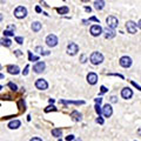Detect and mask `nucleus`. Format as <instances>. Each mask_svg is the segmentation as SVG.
<instances>
[{
  "label": "nucleus",
  "instance_id": "f257e3e1",
  "mask_svg": "<svg viewBox=\"0 0 141 141\" xmlns=\"http://www.w3.org/2000/svg\"><path fill=\"white\" fill-rule=\"evenodd\" d=\"M89 60L93 65H99L104 61V55L100 52H93L89 57Z\"/></svg>",
  "mask_w": 141,
  "mask_h": 141
},
{
  "label": "nucleus",
  "instance_id": "f03ea898",
  "mask_svg": "<svg viewBox=\"0 0 141 141\" xmlns=\"http://www.w3.org/2000/svg\"><path fill=\"white\" fill-rule=\"evenodd\" d=\"M26 16H27V9L24 6H18L16 11H14V17L18 18V19H22Z\"/></svg>",
  "mask_w": 141,
  "mask_h": 141
},
{
  "label": "nucleus",
  "instance_id": "7ed1b4c3",
  "mask_svg": "<svg viewBox=\"0 0 141 141\" xmlns=\"http://www.w3.org/2000/svg\"><path fill=\"white\" fill-rule=\"evenodd\" d=\"M106 22H107V26H108V28H110V29H114L115 27L118 26V24H119V21H118V19L115 17H113V16H109L106 19Z\"/></svg>",
  "mask_w": 141,
  "mask_h": 141
},
{
  "label": "nucleus",
  "instance_id": "20e7f679",
  "mask_svg": "<svg viewBox=\"0 0 141 141\" xmlns=\"http://www.w3.org/2000/svg\"><path fill=\"white\" fill-rule=\"evenodd\" d=\"M46 44H47V46H49V47L57 46V44H58V38H57V35H54V34L47 35V38H46Z\"/></svg>",
  "mask_w": 141,
  "mask_h": 141
},
{
  "label": "nucleus",
  "instance_id": "39448f33",
  "mask_svg": "<svg viewBox=\"0 0 141 141\" xmlns=\"http://www.w3.org/2000/svg\"><path fill=\"white\" fill-rule=\"evenodd\" d=\"M78 52H79V46L77 44H74V42H70L67 46V53L69 55H75Z\"/></svg>",
  "mask_w": 141,
  "mask_h": 141
},
{
  "label": "nucleus",
  "instance_id": "423d86ee",
  "mask_svg": "<svg viewBox=\"0 0 141 141\" xmlns=\"http://www.w3.org/2000/svg\"><path fill=\"white\" fill-rule=\"evenodd\" d=\"M35 87L40 90H45L48 87V84H47V81L44 79H38L37 81H35Z\"/></svg>",
  "mask_w": 141,
  "mask_h": 141
},
{
  "label": "nucleus",
  "instance_id": "0eeeda50",
  "mask_svg": "<svg viewBox=\"0 0 141 141\" xmlns=\"http://www.w3.org/2000/svg\"><path fill=\"white\" fill-rule=\"evenodd\" d=\"M120 65H121L122 67H125V68H128V67L132 66V59H130L129 57H127V55H125V57H122L121 59H120Z\"/></svg>",
  "mask_w": 141,
  "mask_h": 141
},
{
  "label": "nucleus",
  "instance_id": "6e6552de",
  "mask_svg": "<svg viewBox=\"0 0 141 141\" xmlns=\"http://www.w3.org/2000/svg\"><path fill=\"white\" fill-rule=\"evenodd\" d=\"M102 31H104V29L101 28L100 25H93V26L90 27V34H92L93 37H99V35L102 33Z\"/></svg>",
  "mask_w": 141,
  "mask_h": 141
},
{
  "label": "nucleus",
  "instance_id": "1a4fd4ad",
  "mask_svg": "<svg viewBox=\"0 0 141 141\" xmlns=\"http://www.w3.org/2000/svg\"><path fill=\"white\" fill-rule=\"evenodd\" d=\"M126 28H127V32L130 34H134L137 33V24L133 21H127L126 24Z\"/></svg>",
  "mask_w": 141,
  "mask_h": 141
},
{
  "label": "nucleus",
  "instance_id": "9d476101",
  "mask_svg": "<svg viewBox=\"0 0 141 141\" xmlns=\"http://www.w3.org/2000/svg\"><path fill=\"white\" fill-rule=\"evenodd\" d=\"M101 113L105 115L106 118H109L110 115L113 114V108H112V106L108 105V104H107V105H105V106H104V108L101 109Z\"/></svg>",
  "mask_w": 141,
  "mask_h": 141
},
{
  "label": "nucleus",
  "instance_id": "9b49d317",
  "mask_svg": "<svg viewBox=\"0 0 141 141\" xmlns=\"http://www.w3.org/2000/svg\"><path fill=\"white\" fill-rule=\"evenodd\" d=\"M45 67H46V64L44 61H39L33 66V70L35 73H41L45 69Z\"/></svg>",
  "mask_w": 141,
  "mask_h": 141
},
{
  "label": "nucleus",
  "instance_id": "f8f14e48",
  "mask_svg": "<svg viewBox=\"0 0 141 141\" xmlns=\"http://www.w3.org/2000/svg\"><path fill=\"white\" fill-rule=\"evenodd\" d=\"M121 97L123 98V99H130V98L133 97V92H132V89L130 88H128V87H126V88H123V89L121 90Z\"/></svg>",
  "mask_w": 141,
  "mask_h": 141
},
{
  "label": "nucleus",
  "instance_id": "ddd939ff",
  "mask_svg": "<svg viewBox=\"0 0 141 141\" xmlns=\"http://www.w3.org/2000/svg\"><path fill=\"white\" fill-rule=\"evenodd\" d=\"M87 81H88V84H90V85H95L98 81V75L93 72L89 73V74L87 75Z\"/></svg>",
  "mask_w": 141,
  "mask_h": 141
},
{
  "label": "nucleus",
  "instance_id": "4468645a",
  "mask_svg": "<svg viewBox=\"0 0 141 141\" xmlns=\"http://www.w3.org/2000/svg\"><path fill=\"white\" fill-rule=\"evenodd\" d=\"M102 32H105V38L106 39H113V38L115 37V31L114 29H110V28H105V31H102Z\"/></svg>",
  "mask_w": 141,
  "mask_h": 141
},
{
  "label": "nucleus",
  "instance_id": "2eb2a0df",
  "mask_svg": "<svg viewBox=\"0 0 141 141\" xmlns=\"http://www.w3.org/2000/svg\"><path fill=\"white\" fill-rule=\"evenodd\" d=\"M14 31H16V26H14V25H9V26H8V29H5V31H4L5 38L14 35Z\"/></svg>",
  "mask_w": 141,
  "mask_h": 141
},
{
  "label": "nucleus",
  "instance_id": "dca6fc26",
  "mask_svg": "<svg viewBox=\"0 0 141 141\" xmlns=\"http://www.w3.org/2000/svg\"><path fill=\"white\" fill-rule=\"evenodd\" d=\"M7 70H8L9 74H14V75L20 73V68L18 66H14V65H9V66L7 67Z\"/></svg>",
  "mask_w": 141,
  "mask_h": 141
},
{
  "label": "nucleus",
  "instance_id": "f3484780",
  "mask_svg": "<svg viewBox=\"0 0 141 141\" xmlns=\"http://www.w3.org/2000/svg\"><path fill=\"white\" fill-rule=\"evenodd\" d=\"M70 118H72L74 121H81L82 115H81V113H79L78 110H73L72 114H70Z\"/></svg>",
  "mask_w": 141,
  "mask_h": 141
},
{
  "label": "nucleus",
  "instance_id": "a211bd4d",
  "mask_svg": "<svg viewBox=\"0 0 141 141\" xmlns=\"http://www.w3.org/2000/svg\"><path fill=\"white\" fill-rule=\"evenodd\" d=\"M20 125H21V122H20L19 120H13V121H11L8 123V128H11V129H17V128L20 127Z\"/></svg>",
  "mask_w": 141,
  "mask_h": 141
},
{
  "label": "nucleus",
  "instance_id": "6ab92c4d",
  "mask_svg": "<svg viewBox=\"0 0 141 141\" xmlns=\"http://www.w3.org/2000/svg\"><path fill=\"white\" fill-rule=\"evenodd\" d=\"M60 104H64V105H69V104H73V105H84L85 101H70V100H60Z\"/></svg>",
  "mask_w": 141,
  "mask_h": 141
},
{
  "label": "nucleus",
  "instance_id": "aec40b11",
  "mask_svg": "<svg viewBox=\"0 0 141 141\" xmlns=\"http://www.w3.org/2000/svg\"><path fill=\"white\" fill-rule=\"evenodd\" d=\"M41 27H42V25L40 24L39 21H35L32 24V29H33L34 32H39L40 29H41Z\"/></svg>",
  "mask_w": 141,
  "mask_h": 141
},
{
  "label": "nucleus",
  "instance_id": "412c9836",
  "mask_svg": "<svg viewBox=\"0 0 141 141\" xmlns=\"http://www.w3.org/2000/svg\"><path fill=\"white\" fill-rule=\"evenodd\" d=\"M58 13L59 14H67L69 12V8L67 6H62V7H59V8H57Z\"/></svg>",
  "mask_w": 141,
  "mask_h": 141
},
{
  "label": "nucleus",
  "instance_id": "4be33fe9",
  "mask_svg": "<svg viewBox=\"0 0 141 141\" xmlns=\"http://www.w3.org/2000/svg\"><path fill=\"white\" fill-rule=\"evenodd\" d=\"M94 7L97 9H102L105 7V1H94Z\"/></svg>",
  "mask_w": 141,
  "mask_h": 141
},
{
  "label": "nucleus",
  "instance_id": "5701e85b",
  "mask_svg": "<svg viewBox=\"0 0 141 141\" xmlns=\"http://www.w3.org/2000/svg\"><path fill=\"white\" fill-rule=\"evenodd\" d=\"M0 42H1L4 46H6V47H9L12 45V41L9 39H7V38H4V39H1V40H0Z\"/></svg>",
  "mask_w": 141,
  "mask_h": 141
},
{
  "label": "nucleus",
  "instance_id": "b1692460",
  "mask_svg": "<svg viewBox=\"0 0 141 141\" xmlns=\"http://www.w3.org/2000/svg\"><path fill=\"white\" fill-rule=\"evenodd\" d=\"M61 134H62V130L61 129H59V128H55V129H52V135L53 137H61Z\"/></svg>",
  "mask_w": 141,
  "mask_h": 141
},
{
  "label": "nucleus",
  "instance_id": "393cba45",
  "mask_svg": "<svg viewBox=\"0 0 141 141\" xmlns=\"http://www.w3.org/2000/svg\"><path fill=\"white\" fill-rule=\"evenodd\" d=\"M35 49H37L38 53H40V54H44V55H48V54H49V52H48V51H44V49H42L41 47H37Z\"/></svg>",
  "mask_w": 141,
  "mask_h": 141
},
{
  "label": "nucleus",
  "instance_id": "a878e982",
  "mask_svg": "<svg viewBox=\"0 0 141 141\" xmlns=\"http://www.w3.org/2000/svg\"><path fill=\"white\" fill-rule=\"evenodd\" d=\"M28 59H29V61H37L39 58L35 57V55H33L31 52H28Z\"/></svg>",
  "mask_w": 141,
  "mask_h": 141
},
{
  "label": "nucleus",
  "instance_id": "bb28decb",
  "mask_svg": "<svg viewBox=\"0 0 141 141\" xmlns=\"http://www.w3.org/2000/svg\"><path fill=\"white\" fill-rule=\"evenodd\" d=\"M8 87L11 88L12 90H17L18 89V86L16 84H13V82H8Z\"/></svg>",
  "mask_w": 141,
  "mask_h": 141
},
{
  "label": "nucleus",
  "instance_id": "cd10ccee",
  "mask_svg": "<svg viewBox=\"0 0 141 141\" xmlns=\"http://www.w3.org/2000/svg\"><path fill=\"white\" fill-rule=\"evenodd\" d=\"M51 110H57V108H55L54 106H48V107H46V108H45V112H46V113L51 112Z\"/></svg>",
  "mask_w": 141,
  "mask_h": 141
},
{
  "label": "nucleus",
  "instance_id": "c85d7f7f",
  "mask_svg": "<svg viewBox=\"0 0 141 141\" xmlns=\"http://www.w3.org/2000/svg\"><path fill=\"white\" fill-rule=\"evenodd\" d=\"M16 41L18 44H24V38L22 37H16Z\"/></svg>",
  "mask_w": 141,
  "mask_h": 141
},
{
  "label": "nucleus",
  "instance_id": "c756f323",
  "mask_svg": "<svg viewBox=\"0 0 141 141\" xmlns=\"http://www.w3.org/2000/svg\"><path fill=\"white\" fill-rule=\"evenodd\" d=\"M95 112H97L100 117V114H101V107H100V105H95Z\"/></svg>",
  "mask_w": 141,
  "mask_h": 141
},
{
  "label": "nucleus",
  "instance_id": "7c9ffc66",
  "mask_svg": "<svg viewBox=\"0 0 141 141\" xmlns=\"http://www.w3.org/2000/svg\"><path fill=\"white\" fill-rule=\"evenodd\" d=\"M107 92V88H106L105 86H101L100 87V94H104V93Z\"/></svg>",
  "mask_w": 141,
  "mask_h": 141
},
{
  "label": "nucleus",
  "instance_id": "2f4dec72",
  "mask_svg": "<svg viewBox=\"0 0 141 141\" xmlns=\"http://www.w3.org/2000/svg\"><path fill=\"white\" fill-rule=\"evenodd\" d=\"M28 68H29V66L27 65V66L25 67V70L22 72V74H24V75H27V74H28Z\"/></svg>",
  "mask_w": 141,
  "mask_h": 141
},
{
  "label": "nucleus",
  "instance_id": "473e14b6",
  "mask_svg": "<svg viewBox=\"0 0 141 141\" xmlns=\"http://www.w3.org/2000/svg\"><path fill=\"white\" fill-rule=\"evenodd\" d=\"M97 122H98V123H100V125H102V123H104V119H102L101 117H99V118L97 119Z\"/></svg>",
  "mask_w": 141,
  "mask_h": 141
},
{
  "label": "nucleus",
  "instance_id": "72a5a7b5",
  "mask_svg": "<svg viewBox=\"0 0 141 141\" xmlns=\"http://www.w3.org/2000/svg\"><path fill=\"white\" fill-rule=\"evenodd\" d=\"M88 21H97V22H99V19H97L95 17H92V18H89V20H87V22Z\"/></svg>",
  "mask_w": 141,
  "mask_h": 141
},
{
  "label": "nucleus",
  "instance_id": "f704fd0d",
  "mask_svg": "<svg viewBox=\"0 0 141 141\" xmlns=\"http://www.w3.org/2000/svg\"><path fill=\"white\" fill-rule=\"evenodd\" d=\"M95 102H97V105H100L102 102V99L101 98H98V99H95Z\"/></svg>",
  "mask_w": 141,
  "mask_h": 141
},
{
  "label": "nucleus",
  "instance_id": "c9c22d12",
  "mask_svg": "<svg viewBox=\"0 0 141 141\" xmlns=\"http://www.w3.org/2000/svg\"><path fill=\"white\" fill-rule=\"evenodd\" d=\"M73 139H74V135H68V137L66 138L67 141H70V140H73Z\"/></svg>",
  "mask_w": 141,
  "mask_h": 141
},
{
  "label": "nucleus",
  "instance_id": "e433bc0d",
  "mask_svg": "<svg viewBox=\"0 0 141 141\" xmlns=\"http://www.w3.org/2000/svg\"><path fill=\"white\" fill-rule=\"evenodd\" d=\"M117 99H118L117 97H112V98H110V102H117L118 101Z\"/></svg>",
  "mask_w": 141,
  "mask_h": 141
},
{
  "label": "nucleus",
  "instance_id": "4c0bfd02",
  "mask_svg": "<svg viewBox=\"0 0 141 141\" xmlns=\"http://www.w3.org/2000/svg\"><path fill=\"white\" fill-rule=\"evenodd\" d=\"M14 53H16L17 57H20V55H21V51H19V49H17V51L14 52Z\"/></svg>",
  "mask_w": 141,
  "mask_h": 141
},
{
  "label": "nucleus",
  "instance_id": "58836bf2",
  "mask_svg": "<svg viewBox=\"0 0 141 141\" xmlns=\"http://www.w3.org/2000/svg\"><path fill=\"white\" fill-rule=\"evenodd\" d=\"M35 11H37L38 13H40V12H41V8H40V6H37V7H35Z\"/></svg>",
  "mask_w": 141,
  "mask_h": 141
},
{
  "label": "nucleus",
  "instance_id": "ea45409f",
  "mask_svg": "<svg viewBox=\"0 0 141 141\" xmlns=\"http://www.w3.org/2000/svg\"><path fill=\"white\" fill-rule=\"evenodd\" d=\"M31 141H42L40 138H33V139H31Z\"/></svg>",
  "mask_w": 141,
  "mask_h": 141
},
{
  "label": "nucleus",
  "instance_id": "a19ab883",
  "mask_svg": "<svg viewBox=\"0 0 141 141\" xmlns=\"http://www.w3.org/2000/svg\"><path fill=\"white\" fill-rule=\"evenodd\" d=\"M85 9H86L87 12H90V11H92V9H90V7H85Z\"/></svg>",
  "mask_w": 141,
  "mask_h": 141
},
{
  "label": "nucleus",
  "instance_id": "79ce46f5",
  "mask_svg": "<svg viewBox=\"0 0 141 141\" xmlns=\"http://www.w3.org/2000/svg\"><path fill=\"white\" fill-rule=\"evenodd\" d=\"M81 60H82V61H81V62H85V60H86V58H85V55H82V58H81Z\"/></svg>",
  "mask_w": 141,
  "mask_h": 141
},
{
  "label": "nucleus",
  "instance_id": "37998d69",
  "mask_svg": "<svg viewBox=\"0 0 141 141\" xmlns=\"http://www.w3.org/2000/svg\"><path fill=\"white\" fill-rule=\"evenodd\" d=\"M1 20H2V14L0 13V21H1Z\"/></svg>",
  "mask_w": 141,
  "mask_h": 141
},
{
  "label": "nucleus",
  "instance_id": "c03bdc74",
  "mask_svg": "<svg viewBox=\"0 0 141 141\" xmlns=\"http://www.w3.org/2000/svg\"><path fill=\"white\" fill-rule=\"evenodd\" d=\"M1 88H2V86H0V89H1Z\"/></svg>",
  "mask_w": 141,
  "mask_h": 141
}]
</instances>
